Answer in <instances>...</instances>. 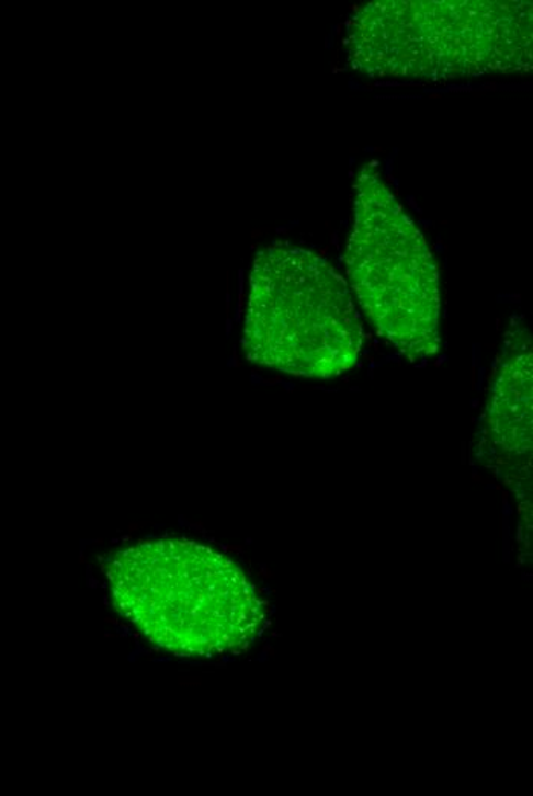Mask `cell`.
<instances>
[{
  "instance_id": "obj_1",
  "label": "cell",
  "mask_w": 533,
  "mask_h": 796,
  "mask_svg": "<svg viewBox=\"0 0 533 796\" xmlns=\"http://www.w3.org/2000/svg\"><path fill=\"white\" fill-rule=\"evenodd\" d=\"M347 48L354 68L382 79L523 71L532 64V7L501 0L368 3L351 18Z\"/></svg>"
},
{
  "instance_id": "obj_2",
  "label": "cell",
  "mask_w": 533,
  "mask_h": 796,
  "mask_svg": "<svg viewBox=\"0 0 533 796\" xmlns=\"http://www.w3.org/2000/svg\"><path fill=\"white\" fill-rule=\"evenodd\" d=\"M362 343L349 285L327 259L287 246L258 254L245 327L250 361L292 376L331 378L354 368Z\"/></svg>"
},
{
  "instance_id": "obj_3",
  "label": "cell",
  "mask_w": 533,
  "mask_h": 796,
  "mask_svg": "<svg viewBox=\"0 0 533 796\" xmlns=\"http://www.w3.org/2000/svg\"><path fill=\"white\" fill-rule=\"evenodd\" d=\"M354 189L345 253L351 288L373 327L401 354L423 361L442 343L438 262L376 172L363 170Z\"/></svg>"
},
{
  "instance_id": "obj_4",
  "label": "cell",
  "mask_w": 533,
  "mask_h": 796,
  "mask_svg": "<svg viewBox=\"0 0 533 796\" xmlns=\"http://www.w3.org/2000/svg\"><path fill=\"white\" fill-rule=\"evenodd\" d=\"M512 338L494 382L485 435L494 451L526 458L532 447V346L526 334Z\"/></svg>"
},
{
  "instance_id": "obj_5",
  "label": "cell",
  "mask_w": 533,
  "mask_h": 796,
  "mask_svg": "<svg viewBox=\"0 0 533 796\" xmlns=\"http://www.w3.org/2000/svg\"><path fill=\"white\" fill-rule=\"evenodd\" d=\"M117 633H120V635L122 636L131 635L129 627H125V625H117Z\"/></svg>"
},
{
  "instance_id": "obj_6",
  "label": "cell",
  "mask_w": 533,
  "mask_h": 796,
  "mask_svg": "<svg viewBox=\"0 0 533 796\" xmlns=\"http://www.w3.org/2000/svg\"><path fill=\"white\" fill-rule=\"evenodd\" d=\"M171 657H158V659H154V662H171Z\"/></svg>"
},
{
  "instance_id": "obj_7",
  "label": "cell",
  "mask_w": 533,
  "mask_h": 796,
  "mask_svg": "<svg viewBox=\"0 0 533 796\" xmlns=\"http://www.w3.org/2000/svg\"><path fill=\"white\" fill-rule=\"evenodd\" d=\"M89 587H92V589H97V587H99V582H97V581H89Z\"/></svg>"
},
{
  "instance_id": "obj_8",
  "label": "cell",
  "mask_w": 533,
  "mask_h": 796,
  "mask_svg": "<svg viewBox=\"0 0 533 796\" xmlns=\"http://www.w3.org/2000/svg\"><path fill=\"white\" fill-rule=\"evenodd\" d=\"M106 622H107V624L115 625V627H117V625H118V621L117 619H106Z\"/></svg>"
},
{
  "instance_id": "obj_9",
  "label": "cell",
  "mask_w": 533,
  "mask_h": 796,
  "mask_svg": "<svg viewBox=\"0 0 533 796\" xmlns=\"http://www.w3.org/2000/svg\"><path fill=\"white\" fill-rule=\"evenodd\" d=\"M114 596H115V598H118V596H120V591L115 590V591H114Z\"/></svg>"
}]
</instances>
